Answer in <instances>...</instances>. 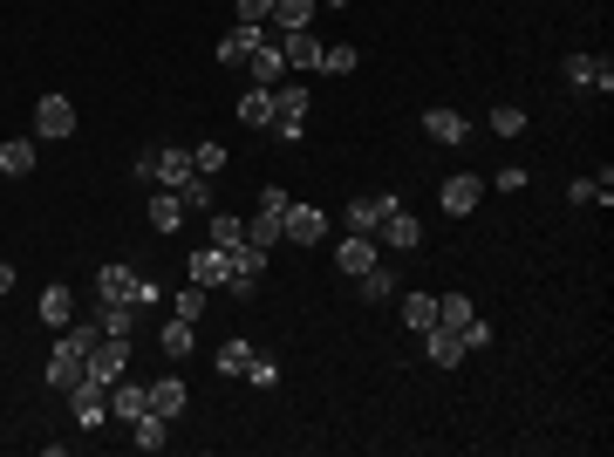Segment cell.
<instances>
[{
  "mask_svg": "<svg viewBox=\"0 0 614 457\" xmlns=\"http://www.w3.org/2000/svg\"><path fill=\"white\" fill-rule=\"evenodd\" d=\"M137 178H144V185H164V191H185L198 171H192V151H171V144H164V151L137 157Z\"/></svg>",
  "mask_w": 614,
  "mask_h": 457,
  "instance_id": "cell-1",
  "label": "cell"
},
{
  "mask_svg": "<svg viewBox=\"0 0 614 457\" xmlns=\"http://www.w3.org/2000/svg\"><path fill=\"white\" fill-rule=\"evenodd\" d=\"M62 396H69V417H76L82 430H103V423H110V382L76 376L69 389H62Z\"/></svg>",
  "mask_w": 614,
  "mask_h": 457,
  "instance_id": "cell-2",
  "label": "cell"
},
{
  "mask_svg": "<svg viewBox=\"0 0 614 457\" xmlns=\"http://www.w3.org/2000/svg\"><path fill=\"white\" fill-rule=\"evenodd\" d=\"M267 41H273L267 21H232L226 41H219V69H246V55H253V48H267Z\"/></svg>",
  "mask_w": 614,
  "mask_h": 457,
  "instance_id": "cell-3",
  "label": "cell"
},
{
  "mask_svg": "<svg viewBox=\"0 0 614 457\" xmlns=\"http://www.w3.org/2000/svg\"><path fill=\"white\" fill-rule=\"evenodd\" d=\"M130 369V335H103V342L82 355V376H96V382H116Z\"/></svg>",
  "mask_w": 614,
  "mask_h": 457,
  "instance_id": "cell-4",
  "label": "cell"
},
{
  "mask_svg": "<svg viewBox=\"0 0 614 457\" xmlns=\"http://www.w3.org/2000/svg\"><path fill=\"white\" fill-rule=\"evenodd\" d=\"M478 198H485V178H478V171H458V178H444V191H437L444 219H471V212H478Z\"/></svg>",
  "mask_w": 614,
  "mask_h": 457,
  "instance_id": "cell-5",
  "label": "cell"
},
{
  "mask_svg": "<svg viewBox=\"0 0 614 457\" xmlns=\"http://www.w3.org/2000/svg\"><path fill=\"white\" fill-rule=\"evenodd\" d=\"M280 239H294V246H321V239H328V212L294 198V205H287V219H280Z\"/></svg>",
  "mask_w": 614,
  "mask_h": 457,
  "instance_id": "cell-6",
  "label": "cell"
},
{
  "mask_svg": "<svg viewBox=\"0 0 614 457\" xmlns=\"http://www.w3.org/2000/svg\"><path fill=\"white\" fill-rule=\"evenodd\" d=\"M137 287H144L137 267H103L96 273V307H137Z\"/></svg>",
  "mask_w": 614,
  "mask_h": 457,
  "instance_id": "cell-7",
  "label": "cell"
},
{
  "mask_svg": "<svg viewBox=\"0 0 614 457\" xmlns=\"http://www.w3.org/2000/svg\"><path fill=\"white\" fill-rule=\"evenodd\" d=\"M69 130H76V103H69V96H41L35 103V137L41 144H62Z\"/></svg>",
  "mask_w": 614,
  "mask_h": 457,
  "instance_id": "cell-8",
  "label": "cell"
},
{
  "mask_svg": "<svg viewBox=\"0 0 614 457\" xmlns=\"http://www.w3.org/2000/svg\"><path fill=\"white\" fill-rule=\"evenodd\" d=\"M396 205H403L396 191H383V198H369V191H362V198H348L342 226H348V232H369V239H376V226H383V212H396Z\"/></svg>",
  "mask_w": 614,
  "mask_h": 457,
  "instance_id": "cell-9",
  "label": "cell"
},
{
  "mask_svg": "<svg viewBox=\"0 0 614 457\" xmlns=\"http://www.w3.org/2000/svg\"><path fill=\"white\" fill-rule=\"evenodd\" d=\"M185 273L212 294V287H226V280H232V253H226V246H198L192 260H185Z\"/></svg>",
  "mask_w": 614,
  "mask_h": 457,
  "instance_id": "cell-10",
  "label": "cell"
},
{
  "mask_svg": "<svg viewBox=\"0 0 614 457\" xmlns=\"http://www.w3.org/2000/svg\"><path fill=\"white\" fill-rule=\"evenodd\" d=\"M423 137L458 151V144H471V116H464V110H423Z\"/></svg>",
  "mask_w": 614,
  "mask_h": 457,
  "instance_id": "cell-11",
  "label": "cell"
},
{
  "mask_svg": "<svg viewBox=\"0 0 614 457\" xmlns=\"http://www.w3.org/2000/svg\"><path fill=\"white\" fill-rule=\"evenodd\" d=\"M246 76H253V89H280V82H287V55H280V35H273L267 48H253V55H246Z\"/></svg>",
  "mask_w": 614,
  "mask_h": 457,
  "instance_id": "cell-12",
  "label": "cell"
},
{
  "mask_svg": "<svg viewBox=\"0 0 614 457\" xmlns=\"http://www.w3.org/2000/svg\"><path fill=\"white\" fill-rule=\"evenodd\" d=\"M144 410H151V382H123V376H116L110 382V417L116 423H137Z\"/></svg>",
  "mask_w": 614,
  "mask_h": 457,
  "instance_id": "cell-13",
  "label": "cell"
},
{
  "mask_svg": "<svg viewBox=\"0 0 614 457\" xmlns=\"http://www.w3.org/2000/svg\"><path fill=\"white\" fill-rule=\"evenodd\" d=\"M185 219H192V212H185V198H178V191H164V185H151V232H157V239H171Z\"/></svg>",
  "mask_w": 614,
  "mask_h": 457,
  "instance_id": "cell-14",
  "label": "cell"
},
{
  "mask_svg": "<svg viewBox=\"0 0 614 457\" xmlns=\"http://www.w3.org/2000/svg\"><path fill=\"white\" fill-rule=\"evenodd\" d=\"M376 232H383L389 253H417V246H423V226L403 212V205H396V212H383V226H376Z\"/></svg>",
  "mask_w": 614,
  "mask_h": 457,
  "instance_id": "cell-15",
  "label": "cell"
},
{
  "mask_svg": "<svg viewBox=\"0 0 614 457\" xmlns=\"http://www.w3.org/2000/svg\"><path fill=\"white\" fill-rule=\"evenodd\" d=\"M280 55H287V69H321V35H314V28H287V35H280Z\"/></svg>",
  "mask_w": 614,
  "mask_h": 457,
  "instance_id": "cell-16",
  "label": "cell"
},
{
  "mask_svg": "<svg viewBox=\"0 0 614 457\" xmlns=\"http://www.w3.org/2000/svg\"><path fill=\"white\" fill-rule=\"evenodd\" d=\"M335 267H342V273H355V280H362V273L376 267V239H369V232H348L342 246H335Z\"/></svg>",
  "mask_w": 614,
  "mask_h": 457,
  "instance_id": "cell-17",
  "label": "cell"
},
{
  "mask_svg": "<svg viewBox=\"0 0 614 457\" xmlns=\"http://www.w3.org/2000/svg\"><path fill=\"white\" fill-rule=\"evenodd\" d=\"M307 110H314L307 82H280V89H273V123H307Z\"/></svg>",
  "mask_w": 614,
  "mask_h": 457,
  "instance_id": "cell-18",
  "label": "cell"
},
{
  "mask_svg": "<svg viewBox=\"0 0 614 457\" xmlns=\"http://www.w3.org/2000/svg\"><path fill=\"white\" fill-rule=\"evenodd\" d=\"M567 82H574V89H601V96H608L614 69H608V62H594V55H567Z\"/></svg>",
  "mask_w": 614,
  "mask_h": 457,
  "instance_id": "cell-19",
  "label": "cell"
},
{
  "mask_svg": "<svg viewBox=\"0 0 614 457\" xmlns=\"http://www.w3.org/2000/svg\"><path fill=\"white\" fill-rule=\"evenodd\" d=\"M185 403H192L185 376H157L151 382V410H157V417H185Z\"/></svg>",
  "mask_w": 614,
  "mask_h": 457,
  "instance_id": "cell-20",
  "label": "cell"
},
{
  "mask_svg": "<svg viewBox=\"0 0 614 457\" xmlns=\"http://www.w3.org/2000/svg\"><path fill=\"white\" fill-rule=\"evenodd\" d=\"M423 355H430L437 369H458V362L471 355V348H464L458 335H451V328H423Z\"/></svg>",
  "mask_w": 614,
  "mask_h": 457,
  "instance_id": "cell-21",
  "label": "cell"
},
{
  "mask_svg": "<svg viewBox=\"0 0 614 457\" xmlns=\"http://www.w3.org/2000/svg\"><path fill=\"white\" fill-rule=\"evenodd\" d=\"M41 321H48V328H69V321H76V294H69V287H62V280H55V287H41Z\"/></svg>",
  "mask_w": 614,
  "mask_h": 457,
  "instance_id": "cell-22",
  "label": "cell"
},
{
  "mask_svg": "<svg viewBox=\"0 0 614 457\" xmlns=\"http://www.w3.org/2000/svg\"><path fill=\"white\" fill-rule=\"evenodd\" d=\"M76 376H82V348L62 335V342H55V355H48V382H55V389H69Z\"/></svg>",
  "mask_w": 614,
  "mask_h": 457,
  "instance_id": "cell-23",
  "label": "cell"
},
{
  "mask_svg": "<svg viewBox=\"0 0 614 457\" xmlns=\"http://www.w3.org/2000/svg\"><path fill=\"white\" fill-rule=\"evenodd\" d=\"M35 171V137H7L0 144V178H28Z\"/></svg>",
  "mask_w": 614,
  "mask_h": 457,
  "instance_id": "cell-24",
  "label": "cell"
},
{
  "mask_svg": "<svg viewBox=\"0 0 614 457\" xmlns=\"http://www.w3.org/2000/svg\"><path fill=\"white\" fill-rule=\"evenodd\" d=\"M314 7H321V0H273V35H287V28H314Z\"/></svg>",
  "mask_w": 614,
  "mask_h": 457,
  "instance_id": "cell-25",
  "label": "cell"
},
{
  "mask_svg": "<svg viewBox=\"0 0 614 457\" xmlns=\"http://www.w3.org/2000/svg\"><path fill=\"white\" fill-rule=\"evenodd\" d=\"M260 348L246 342V335H232V342H219V376L226 382H246V362H253Z\"/></svg>",
  "mask_w": 614,
  "mask_h": 457,
  "instance_id": "cell-26",
  "label": "cell"
},
{
  "mask_svg": "<svg viewBox=\"0 0 614 457\" xmlns=\"http://www.w3.org/2000/svg\"><path fill=\"white\" fill-rule=\"evenodd\" d=\"M157 342H164L171 362H185V355L198 348V321H178V314H171V328H157Z\"/></svg>",
  "mask_w": 614,
  "mask_h": 457,
  "instance_id": "cell-27",
  "label": "cell"
},
{
  "mask_svg": "<svg viewBox=\"0 0 614 457\" xmlns=\"http://www.w3.org/2000/svg\"><path fill=\"white\" fill-rule=\"evenodd\" d=\"M232 110H239V123H253V130H267V123H273V89H253V82H246V96H239Z\"/></svg>",
  "mask_w": 614,
  "mask_h": 457,
  "instance_id": "cell-28",
  "label": "cell"
},
{
  "mask_svg": "<svg viewBox=\"0 0 614 457\" xmlns=\"http://www.w3.org/2000/svg\"><path fill=\"white\" fill-rule=\"evenodd\" d=\"M471 314H478L471 294H437V328H451V335H458V328H471Z\"/></svg>",
  "mask_w": 614,
  "mask_h": 457,
  "instance_id": "cell-29",
  "label": "cell"
},
{
  "mask_svg": "<svg viewBox=\"0 0 614 457\" xmlns=\"http://www.w3.org/2000/svg\"><path fill=\"white\" fill-rule=\"evenodd\" d=\"M205 226H212V246H246V219H232V212H219V205H212V212H205Z\"/></svg>",
  "mask_w": 614,
  "mask_h": 457,
  "instance_id": "cell-30",
  "label": "cell"
},
{
  "mask_svg": "<svg viewBox=\"0 0 614 457\" xmlns=\"http://www.w3.org/2000/svg\"><path fill=\"white\" fill-rule=\"evenodd\" d=\"M164 430H171V417H157V410H144V417L130 423V444H137V451H164Z\"/></svg>",
  "mask_w": 614,
  "mask_h": 457,
  "instance_id": "cell-31",
  "label": "cell"
},
{
  "mask_svg": "<svg viewBox=\"0 0 614 457\" xmlns=\"http://www.w3.org/2000/svg\"><path fill=\"white\" fill-rule=\"evenodd\" d=\"M362 62V48H348V41H321V69L314 76H348Z\"/></svg>",
  "mask_w": 614,
  "mask_h": 457,
  "instance_id": "cell-32",
  "label": "cell"
},
{
  "mask_svg": "<svg viewBox=\"0 0 614 457\" xmlns=\"http://www.w3.org/2000/svg\"><path fill=\"white\" fill-rule=\"evenodd\" d=\"M403 328H437V294H403Z\"/></svg>",
  "mask_w": 614,
  "mask_h": 457,
  "instance_id": "cell-33",
  "label": "cell"
},
{
  "mask_svg": "<svg viewBox=\"0 0 614 457\" xmlns=\"http://www.w3.org/2000/svg\"><path fill=\"white\" fill-rule=\"evenodd\" d=\"M355 294H362V301H389V294H396V273H389L383 260H376V267L355 280Z\"/></svg>",
  "mask_w": 614,
  "mask_h": 457,
  "instance_id": "cell-34",
  "label": "cell"
},
{
  "mask_svg": "<svg viewBox=\"0 0 614 457\" xmlns=\"http://www.w3.org/2000/svg\"><path fill=\"white\" fill-rule=\"evenodd\" d=\"M226 164H232V157H226V144H219V137H212V144H192V171H198V178H219Z\"/></svg>",
  "mask_w": 614,
  "mask_h": 457,
  "instance_id": "cell-35",
  "label": "cell"
},
{
  "mask_svg": "<svg viewBox=\"0 0 614 457\" xmlns=\"http://www.w3.org/2000/svg\"><path fill=\"white\" fill-rule=\"evenodd\" d=\"M171 314H178V321H205V287H178V294H171Z\"/></svg>",
  "mask_w": 614,
  "mask_h": 457,
  "instance_id": "cell-36",
  "label": "cell"
},
{
  "mask_svg": "<svg viewBox=\"0 0 614 457\" xmlns=\"http://www.w3.org/2000/svg\"><path fill=\"white\" fill-rule=\"evenodd\" d=\"M137 314H144V307H96L103 335H137Z\"/></svg>",
  "mask_w": 614,
  "mask_h": 457,
  "instance_id": "cell-37",
  "label": "cell"
},
{
  "mask_svg": "<svg viewBox=\"0 0 614 457\" xmlns=\"http://www.w3.org/2000/svg\"><path fill=\"white\" fill-rule=\"evenodd\" d=\"M178 198H185V212H212V205H219V191H212V178H192V185L178 191Z\"/></svg>",
  "mask_w": 614,
  "mask_h": 457,
  "instance_id": "cell-38",
  "label": "cell"
},
{
  "mask_svg": "<svg viewBox=\"0 0 614 457\" xmlns=\"http://www.w3.org/2000/svg\"><path fill=\"white\" fill-rule=\"evenodd\" d=\"M246 239L273 253V239H280V212H260V219H246Z\"/></svg>",
  "mask_w": 614,
  "mask_h": 457,
  "instance_id": "cell-39",
  "label": "cell"
},
{
  "mask_svg": "<svg viewBox=\"0 0 614 457\" xmlns=\"http://www.w3.org/2000/svg\"><path fill=\"white\" fill-rule=\"evenodd\" d=\"M492 137H526V110H512V103L492 110Z\"/></svg>",
  "mask_w": 614,
  "mask_h": 457,
  "instance_id": "cell-40",
  "label": "cell"
},
{
  "mask_svg": "<svg viewBox=\"0 0 614 457\" xmlns=\"http://www.w3.org/2000/svg\"><path fill=\"white\" fill-rule=\"evenodd\" d=\"M246 382H253V389H273V382H280V362H273V355H253V362H246Z\"/></svg>",
  "mask_w": 614,
  "mask_h": 457,
  "instance_id": "cell-41",
  "label": "cell"
},
{
  "mask_svg": "<svg viewBox=\"0 0 614 457\" xmlns=\"http://www.w3.org/2000/svg\"><path fill=\"white\" fill-rule=\"evenodd\" d=\"M458 342L464 348H492V321H485V314H471V328H458Z\"/></svg>",
  "mask_w": 614,
  "mask_h": 457,
  "instance_id": "cell-42",
  "label": "cell"
},
{
  "mask_svg": "<svg viewBox=\"0 0 614 457\" xmlns=\"http://www.w3.org/2000/svg\"><path fill=\"white\" fill-rule=\"evenodd\" d=\"M273 0H232V21H267Z\"/></svg>",
  "mask_w": 614,
  "mask_h": 457,
  "instance_id": "cell-43",
  "label": "cell"
},
{
  "mask_svg": "<svg viewBox=\"0 0 614 457\" xmlns=\"http://www.w3.org/2000/svg\"><path fill=\"white\" fill-rule=\"evenodd\" d=\"M253 287H260L253 273H239V267H232V280H226V294H232V301H253Z\"/></svg>",
  "mask_w": 614,
  "mask_h": 457,
  "instance_id": "cell-44",
  "label": "cell"
},
{
  "mask_svg": "<svg viewBox=\"0 0 614 457\" xmlns=\"http://www.w3.org/2000/svg\"><path fill=\"white\" fill-rule=\"evenodd\" d=\"M287 205H294V198H287L280 185H267V191H260V212H280V219H287Z\"/></svg>",
  "mask_w": 614,
  "mask_h": 457,
  "instance_id": "cell-45",
  "label": "cell"
},
{
  "mask_svg": "<svg viewBox=\"0 0 614 457\" xmlns=\"http://www.w3.org/2000/svg\"><path fill=\"white\" fill-rule=\"evenodd\" d=\"M492 185H499V191H526V164H505V171L492 178Z\"/></svg>",
  "mask_w": 614,
  "mask_h": 457,
  "instance_id": "cell-46",
  "label": "cell"
},
{
  "mask_svg": "<svg viewBox=\"0 0 614 457\" xmlns=\"http://www.w3.org/2000/svg\"><path fill=\"white\" fill-rule=\"evenodd\" d=\"M14 280H21V273L7 267V260H0V294H7V287H14Z\"/></svg>",
  "mask_w": 614,
  "mask_h": 457,
  "instance_id": "cell-47",
  "label": "cell"
},
{
  "mask_svg": "<svg viewBox=\"0 0 614 457\" xmlns=\"http://www.w3.org/2000/svg\"><path fill=\"white\" fill-rule=\"evenodd\" d=\"M328 7H355V0H328Z\"/></svg>",
  "mask_w": 614,
  "mask_h": 457,
  "instance_id": "cell-48",
  "label": "cell"
}]
</instances>
